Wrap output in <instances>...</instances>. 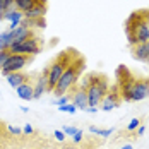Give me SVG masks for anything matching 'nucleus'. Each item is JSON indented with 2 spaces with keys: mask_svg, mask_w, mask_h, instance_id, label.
<instances>
[{
  "mask_svg": "<svg viewBox=\"0 0 149 149\" xmlns=\"http://www.w3.org/2000/svg\"><path fill=\"white\" fill-rule=\"evenodd\" d=\"M29 28H38V29H43L46 26V22H45V17H41V19H34V21H24Z\"/></svg>",
  "mask_w": 149,
  "mask_h": 149,
  "instance_id": "19",
  "label": "nucleus"
},
{
  "mask_svg": "<svg viewBox=\"0 0 149 149\" xmlns=\"http://www.w3.org/2000/svg\"><path fill=\"white\" fill-rule=\"evenodd\" d=\"M72 104H74L77 110L86 111V108H88L89 104H88V94H86V89H84V88L77 89L74 94H72Z\"/></svg>",
  "mask_w": 149,
  "mask_h": 149,
  "instance_id": "11",
  "label": "nucleus"
},
{
  "mask_svg": "<svg viewBox=\"0 0 149 149\" xmlns=\"http://www.w3.org/2000/svg\"><path fill=\"white\" fill-rule=\"evenodd\" d=\"M72 141H74L75 144H79V142L82 141V130H81V129H79V130H77V132L72 135Z\"/></svg>",
  "mask_w": 149,
  "mask_h": 149,
  "instance_id": "27",
  "label": "nucleus"
},
{
  "mask_svg": "<svg viewBox=\"0 0 149 149\" xmlns=\"http://www.w3.org/2000/svg\"><path fill=\"white\" fill-rule=\"evenodd\" d=\"M12 46V31H2L0 33V50H10Z\"/></svg>",
  "mask_w": 149,
  "mask_h": 149,
  "instance_id": "15",
  "label": "nucleus"
},
{
  "mask_svg": "<svg viewBox=\"0 0 149 149\" xmlns=\"http://www.w3.org/2000/svg\"><path fill=\"white\" fill-rule=\"evenodd\" d=\"M24 14V21H34V19H41L46 14V3H34L31 9H28Z\"/></svg>",
  "mask_w": 149,
  "mask_h": 149,
  "instance_id": "10",
  "label": "nucleus"
},
{
  "mask_svg": "<svg viewBox=\"0 0 149 149\" xmlns=\"http://www.w3.org/2000/svg\"><path fill=\"white\" fill-rule=\"evenodd\" d=\"M31 36H34V34H33L31 28L26 24V22H24V19H22L21 26H19L17 29L12 31V45H15V43H21V41H24V40L31 38Z\"/></svg>",
  "mask_w": 149,
  "mask_h": 149,
  "instance_id": "9",
  "label": "nucleus"
},
{
  "mask_svg": "<svg viewBox=\"0 0 149 149\" xmlns=\"http://www.w3.org/2000/svg\"><path fill=\"white\" fill-rule=\"evenodd\" d=\"M65 103H69V96H67V94H63V96H58V98L53 101V104H57V106H62V104H65Z\"/></svg>",
  "mask_w": 149,
  "mask_h": 149,
  "instance_id": "24",
  "label": "nucleus"
},
{
  "mask_svg": "<svg viewBox=\"0 0 149 149\" xmlns=\"http://www.w3.org/2000/svg\"><path fill=\"white\" fill-rule=\"evenodd\" d=\"M33 132H34V129L31 127L29 123H26V125L22 127V134H33Z\"/></svg>",
  "mask_w": 149,
  "mask_h": 149,
  "instance_id": "29",
  "label": "nucleus"
},
{
  "mask_svg": "<svg viewBox=\"0 0 149 149\" xmlns=\"http://www.w3.org/2000/svg\"><path fill=\"white\" fill-rule=\"evenodd\" d=\"M132 57L139 62H149V45L148 43H139L132 46Z\"/></svg>",
  "mask_w": 149,
  "mask_h": 149,
  "instance_id": "12",
  "label": "nucleus"
},
{
  "mask_svg": "<svg viewBox=\"0 0 149 149\" xmlns=\"http://www.w3.org/2000/svg\"><path fill=\"white\" fill-rule=\"evenodd\" d=\"M89 132L91 134H96V135H101V137H110L113 134V129H98L94 125H89Z\"/></svg>",
  "mask_w": 149,
  "mask_h": 149,
  "instance_id": "18",
  "label": "nucleus"
},
{
  "mask_svg": "<svg viewBox=\"0 0 149 149\" xmlns=\"http://www.w3.org/2000/svg\"><path fill=\"white\" fill-rule=\"evenodd\" d=\"M7 130L10 132L12 135H21L22 134V129H19V127H14V125H9L7 127Z\"/></svg>",
  "mask_w": 149,
  "mask_h": 149,
  "instance_id": "26",
  "label": "nucleus"
},
{
  "mask_svg": "<svg viewBox=\"0 0 149 149\" xmlns=\"http://www.w3.org/2000/svg\"><path fill=\"white\" fill-rule=\"evenodd\" d=\"M148 45H149V41H148Z\"/></svg>",
  "mask_w": 149,
  "mask_h": 149,
  "instance_id": "36",
  "label": "nucleus"
},
{
  "mask_svg": "<svg viewBox=\"0 0 149 149\" xmlns=\"http://www.w3.org/2000/svg\"><path fill=\"white\" fill-rule=\"evenodd\" d=\"M141 125V120L139 118H132L130 122H129V125H127V130L129 132H132V130H137V127Z\"/></svg>",
  "mask_w": 149,
  "mask_h": 149,
  "instance_id": "22",
  "label": "nucleus"
},
{
  "mask_svg": "<svg viewBox=\"0 0 149 149\" xmlns=\"http://www.w3.org/2000/svg\"><path fill=\"white\" fill-rule=\"evenodd\" d=\"M70 63V55L69 52H63V55L58 57V60H55L50 67H48V91H53L57 82L60 81L62 74L65 72V69Z\"/></svg>",
  "mask_w": 149,
  "mask_h": 149,
  "instance_id": "4",
  "label": "nucleus"
},
{
  "mask_svg": "<svg viewBox=\"0 0 149 149\" xmlns=\"http://www.w3.org/2000/svg\"><path fill=\"white\" fill-rule=\"evenodd\" d=\"M5 79H7V82H9L10 88H19L21 84L28 82V77H26V74H22V72H12V74L7 75Z\"/></svg>",
  "mask_w": 149,
  "mask_h": 149,
  "instance_id": "13",
  "label": "nucleus"
},
{
  "mask_svg": "<svg viewBox=\"0 0 149 149\" xmlns=\"http://www.w3.org/2000/svg\"><path fill=\"white\" fill-rule=\"evenodd\" d=\"M148 82H149V79H148Z\"/></svg>",
  "mask_w": 149,
  "mask_h": 149,
  "instance_id": "37",
  "label": "nucleus"
},
{
  "mask_svg": "<svg viewBox=\"0 0 149 149\" xmlns=\"http://www.w3.org/2000/svg\"><path fill=\"white\" fill-rule=\"evenodd\" d=\"M36 2H38V0H14V5H15V9H17V10L26 12V10L31 9Z\"/></svg>",
  "mask_w": 149,
  "mask_h": 149,
  "instance_id": "17",
  "label": "nucleus"
},
{
  "mask_svg": "<svg viewBox=\"0 0 149 149\" xmlns=\"http://www.w3.org/2000/svg\"><path fill=\"white\" fill-rule=\"evenodd\" d=\"M62 130H63V134H65V135H74L75 132L79 130V129H75V127H70V125H65Z\"/></svg>",
  "mask_w": 149,
  "mask_h": 149,
  "instance_id": "25",
  "label": "nucleus"
},
{
  "mask_svg": "<svg viewBox=\"0 0 149 149\" xmlns=\"http://www.w3.org/2000/svg\"><path fill=\"white\" fill-rule=\"evenodd\" d=\"M120 98L125 101H142L149 96L148 81H134V79H122L120 81Z\"/></svg>",
  "mask_w": 149,
  "mask_h": 149,
  "instance_id": "2",
  "label": "nucleus"
},
{
  "mask_svg": "<svg viewBox=\"0 0 149 149\" xmlns=\"http://www.w3.org/2000/svg\"><path fill=\"white\" fill-rule=\"evenodd\" d=\"M86 111H88V113H96V111H98V108H94V106H88V108H86Z\"/></svg>",
  "mask_w": 149,
  "mask_h": 149,
  "instance_id": "31",
  "label": "nucleus"
},
{
  "mask_svg": "<svg viewBox=\"0 0 149 149\" xmlns=\"http://www.w3.org/2000/svg\"><path fill=\"white\" fill-rule=\"evenodd\" d=\"M21 111H24V113H28V111H29V108H26V106H21Z\"/></svg>",
  "mask_w": 149,
  "mask_h": 149,
  "instance_id": "34",
  "label": "nucleus"
},
{
  "mask_svg": "<svg viewBox=\"0 0 149 149\" xmlns=\"http://www.w3.org/2000/svg\"><path fill=\"white\" fill-rule=\"evenodd\" d=\"M100 104H101V110H103V111H111V110H115V108L120 104V91H118V88H113V89L101 100Z\"/></svg>",
  "mask_w": 149,
  "mask_h": 149,
  "instance_id": "7",
  "label": "nucleus"
},
{
  "mask_svg": "<svg viewBox=\"0 0 149 149\" xmlns=\"http://www.w3.org/2000/svg\"><path fill=\"white\" fill-rule=\"evenodd\" d=\"M15 91H17V96H19L21 100H24V101L33 100V86H31L29 82L21 84L19 88H15Z\"/></svg>",
  "mask_w": 149,
  "mask_h": 149,
  "instance_id": "14",
  "label": "nucleus"
},
{
  "mask_svg": "<svg viewBox=\"0 0 149 149\" xmlns=\"http://www.w3.org/2000/svg\"><path fill=\"white\" fill-rule=\"evenodd\" d=\"M0 3L3 5V9H5V12H7V10H10V9H15V5H14V0H0Z\"/></svg>",
  "mask_w": 149,
  "mask_h": 149,
  "instance_id": "23",
  "label": "nucleus"
},
{
  "mask_svg": "<svg viewBox=\"0 0 149 149\" xmlns=\"http://www.w3.org/2000/svg\"><path fill=\"white\" fill-rule=\"evenodd\" d=\"M82 67H84V60H81V58H77L75 62H70L69 63V67L65 69V72L62 74L60 81L57 82V86L53 89L57 96H63V94L69 93V89L74 86L75 81L79 79V74H81V69Z\"/></svg>",
  "mask_w": 149,
  "mask_h": 149,
  "instance_id": "3",
  "label": "nucleus"
},
{
  "mask_svg": "<svg viewBox=\"0 0 149 149\" xmlns=\"http://www.w3.org/2000/svg\"><path fill=\"white\" fill-rule=\"evenodd\" d=\"M58 111H62V113H70V115H74L75 111H77V108H75L72 103H65V104H62V106H58Z\"/></svg>",
  "mask_w": 149,
  "mask_h": 149,
  "instance_id": "20",
  "label": "nucleus"
},
{
  "mask_svg": "<svg viewBox=\"0 0 149 149\" xmlns=\"http://www.w3.org/2000/svg\"><path fill=\"white\" fill-rule=\"evenodd\" d=\"M3 14H5V9H3V5L0 3V19L3 21Z\"/></svg>",
  "mask_w": 149,
  "mask_h": 149,
  "instance_id": "32",
  "label": "nucleus"
},
{
  "mask_svg": "<svg viewBox=\"0 0 149 149\" xmlns=\"http://www.w3.org/2000/svg\"><path fill=\"white\" fill-rule=\"evenodd\" d=\"M46 91H48V69L38 77L36 84L33 86V100H40Z\"/></svg>",
  "mask_w": 149,
  "mask_h": 149,
  "instance_id": "8",
  "label": "nucleus"
},
{
  "mask_svg": "<svg viewBox=\"0 0 149 149\" xmlns=\"http://www.w3.org/2000/svg\"><path fill=\"white\" fill-rule=\"evenodd\" d=\"M55 139L57 141H65V134H63V130H55Z\"/></svg>",
  "mask_w": 149,
  "mask_h": 149,
  "instance_id": "28",
  "label": "nucleus"
},
{
  "mask_svg": "<svg viewBox=\"0 0 149 149\" xmlns=\"http://www.w3.org/2000/svg\"><path fill=\"white\" fill-rule=\"evenodd\" d=\"M148 15H149V10H148Z\"/></svg>",
  "mask_w": 149,
  "mask_h": 149,
  "instance_id": "35",
  "label": "nucleus"
},
{
  "mask_svg": "<svg viewBox=\"0 0 149 149\" xmlns=\"http://www.w3.org/2000/svg\"><path fill=\"white\" fill-rule=\"evenodd\" d=\"M144 132H146V127L144 125H139L137 127V135H144Z\"/></svg>",
  "mask_w": 149,
  "mask_h": 149,
  "instance_id": "30",
  "label": "nucleus"
},
{
  "mask_svg": "<svg viewBox=\"0 0 149 149\" xmlns=\"http://www.w3.org/2000/svg\"><path fill=\"white\" fill-rule=\"evenodd\" d=\"M120 149H134V146H130V144H123Z\"/></svg>",
  "mask_w": 149,
  "mask_h": 149,
  "instance_id": "33",
  "label": "nucleus"
},
{
  "mask_svg": "<svg viewBox=\"0 0 149 149\" xmlns=\"http://www.w3.org/2000/svg\"><path fill=\"white\" fill-rule=\"evenodd\" d=\"M28 63H29V57H28V55L10 53L9 60L5 62V65H3V69H2L0 72L7 77V75L12 74V72H21V70H22V67H26Z\"/></svg>",
  "mask_w": 149,
  "mask_h": 149,
  "instance_id": "6",
  "label": "nucleus"
},
{
  "mask_svg": "<svg viewBox=\"0 0 149 149\" xmlns=\"http://www.w3.org/2000/svg\"><path fill=\"white\" fill-rule=\"evenodd\" d=\"M41 50L40 46V38L38 36H31L28 40L21 41V43H15L10 46V53H17V55H38Z\"/></svg>",
  "mask_w": 149,
  "mask_h": 149,
  "instance_id": "5",
  "label": "nucleus"
},
{
  "mask_svg": "<svg viewBox=\"0 0 149 149\" xmlns=\"http://www.w3.org/2000/svg\"><path fill=\"white\" fill-rule=\"evenodd\" d=\"M3 19H7V21H10V22H22L24 14H22L21 10H17V9H10V10H7V12L3 14Z\"/></svg>",
  "mask_w": 149,
  "mask_h": 149,
  "instance_id": "16",
  "label": "nucleus"
},
{
  "mask_svg": "<svg viewBox=\"0 0 149 149\" xmlns=\"http://www.w3.org/2000/svg\"><path fill=\"white\" fill-rule=\"evenodd\" d=\"M84 81H86L84 89H86V94H88V104L98 108L101 100L108 94V88H110L108 86V79L104 75L89 74Z\"/></svg>",
  "mask_w": 149,
  "mask_h": 149,
  "instance_id": "1",
  "label": "nucleus"
},
{
  "mask_svg": "<svg viewBox=\"0 0 149 149\" xmlns=\"http://www.w3.org/2000/svg\"><path fill=\"white\" fill-rule=\"evenodd\" d=\"M9 57H10V50H0V70L3 69V65L9 60Z\"/></svg>",
  "mask_w": 149,
  "mask_h": 149,
  "instance_id": "21",
  "label": "nucleus"
}]
</instances>
